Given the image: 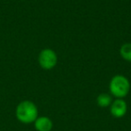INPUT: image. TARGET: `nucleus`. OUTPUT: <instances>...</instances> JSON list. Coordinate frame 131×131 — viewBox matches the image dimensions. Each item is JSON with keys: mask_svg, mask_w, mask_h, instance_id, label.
Instances as JSON below:
<instances>
[{"mask_svg": "<svg viewBox=\"0 0 131 131\" xmlns=\"http://www.w3.org/2000/svg\"><path fill=\"white\" fill-rule=\"evenodd\" d=\"M119 54L124 60L131 62V42L124 43L119 49Z\"/></svg>", "mask_w": 131, "mask_h": 131, "instance_id": "7", "label": "nucleus"}, {"mask_svg": "<svg viewBox=\"0 0 131 131\" xmlns=\"http://www.w3.org/2000/svg\"><path fill=\"white\" fill-rule=\"evenodd\" d=\"M38 62L42 69L50 70L54 68L58 63V55L52 49L46 48L39 54Z\"/></svg>", "mask_w": 131, "mask_h": 131, "instance_id": "3", "label": "nucleus"}, {"mask_svg": "<svg viewBox=\"0 0 131 131\" xmlns=\"http://www.w3.org/2000/svg\"><path fill=\"white\" fill-rule=\"evenodd\" d=\"M127 104L123 99H116L112 101L110 106V112L114 118H121L127 114Z\"/></svg>", "mask_w": 131, "mask_h": 131, "instance_id": "4", "label": "nucleus"}, {"mask_svg": "<svg viewBox=\"0 0 131 131\" xmlns=\"http://www.w3.org/2000/svg\"><path fill=\"white\" fill-rule=\"evenodd\" d=\"M96 102H97V105L101 108L110 107L111 102H112V97H111V95L109 94V93H102L97 96Z\"/></svg>", "mask_w": 131, "mask_h": 131, "instance_id": "6", "label": "nucleus"}, {"mask_svg": "<svg viewBox=\"0 0 131 131\" xmlns=\"http://www.w3.org/2000/svg\"><path fill=\"white\" fill-rule=\"evenodd\" d=\"M109 90L116 99H123L130 91V82L125 75H116L110 81Z\"/></svg>", "mask_w": 131, "mask_h": 131, "instance_id": "2", "label": "nucleus"}, {"mask_svg": "<svg viewBox=\"0 0 131 131\" xmlns=\"http://www.w3.org/2000/svg\"><path fill=\"white\" fill-rule=\"evenodd\" d=\"M15 117L23 124H31L39 117V110L36 104L29 100L19 102L15 109Z\"/></svg>", "mask_w": 131, "mask_h": 131, "instance_id": "1", "label": "nucleus"}, {"mask_svg": "<svg viewBox=\"0 0 131 131\" xmlns=\"http://www.w3.org/2000/svg\"><path fill=\"white\" fill-rule=\"evenodd\" d=\"M33 124L36 131H51L53 128V121L46 116H39Z\"/></svg>", "mask_w": 131, "mask_h": 131, "instance_id": "5", "label": "nucleus"}]
</instances>
